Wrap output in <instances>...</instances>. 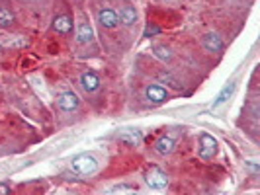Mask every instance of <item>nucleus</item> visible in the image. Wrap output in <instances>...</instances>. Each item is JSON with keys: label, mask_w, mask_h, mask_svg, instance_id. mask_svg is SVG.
<instances>
[{"label": "nucleus", "mask_w": 260, "mask_h": 195, "mask_svg": "<svg viewBox=\"0 0 260 195\" xmlns=\"http://www.w3.org/2000/svg\"><path fill=\"white\" fill-rule=\"evenodd\" d=\"M73 168L82 176H90L98 170V162L92 154H78L73 158Z\"/></svg>", "instance_id": "f257e3e1"}, {"label": "nucleus", "mask_w": 260, "mask_h": 195, "mask_svg": "<svg viewBox=\"0 0 260 195\" xmlns=\"http://www.w3.org/2000/svg\"><path fill=\"white\" fill-rule=\"evenodd\" d=\"M145 182L153 188V190H164L166 184H168V176L160 170V168H151L147 174H145Z\"/></svg>", "instance_id": "f03ea898"}, {"label": "nucleus", "mask_w": 260, "mask_h": 195, "mask_svg": "<svg viewBox=\"0 0 260 195\" xmlns=\"http://www.w3.org/2000/svg\"><path fill=\"white\" fill-rule=\"evenodd\" d=\"M215 152H217V141L208 133H202V137H200V158L209 160L215 156Z\"/></svg>", "instance_id": "7ed1b4c3"}, {"label": "nucleus", "mask_w": 260, "mask_h": 195, "mask_svg": "<svg viewBox=\"0 0 260 195\" xmlns=\"http://www.w3.org/2000/svg\"><path fill=\"white\" fill-rule=\"evenodd\" d=\"M117 137H119V141H123L125 145L131 146L141 145V141H143V133L139 129H123V131H119Z\"/></svg>", "instance_id": "20e7f679"}, {"label": "nucleus", "mask_w": 260, "mask_h": 195, "mask_svg": "<svg viewBox=\"0 0 260 195\" xmlns=\"http://www.w3.org/2000/svg\"><path fill=\"white\" fill-rule=\"evenodd\" d=\"M57 103L63 111H73V109L78 107V96L74 92H63L57 99Z\"/></svg>", "instance_id": "39448f33"}, {"label": "nucleus", "mask_w": 260, "mask_h": 195, "mask_svg": "<svg viewBox=\"0 0 260 195\" xmlns=\"http://www.w3.org/2000/svg\"><path fill=\"white\" fill-rule=\"evenodd\" d=\"M80 84H82V88H84L86 92H94V90L100 86V78H98L94 72H84V74L80 76Z\"/></svg>", "instance_id": "423d86ee"}, {"label": "nucleus", "mask_w": 260, "mask_h": 195, "mask_svg": "<svg viewBox=\"0 0 260 195\" xmlns=\"http://www.w3.org/2000/svg\"><path fill=\"white\" fill-rule=\"evenodd\" d=\"M98 18H100V24L104 26V28H115L117 26V14L113 12V10H110V8H104V10H100V14H98Z\"/></svg>", "instance_id": "0eeeda50"}, {"label": "nucleus", "mask_w": 260, "mask_h": 195, "mask_svg": "<svg viewBox=\"0 0 260 195\" xmlns=\"http://www.w3.org/2000/svg\"><path fill=\"white\" fill-rule=\"evenodd\" d=\"M145 96L149 101H153V103H160V101H164L168 94H166V90L164 88H160V86H149L147 90H145Z\"/></svg>", "instance_id": "6e6552de"}, {"label": "nucleus", "mask_w": 260, "mask_h": 195, "mask_svg": "<svg viewBox=\"0 0 260 195\" xmlns=\"http://www.w3.org/2000/svg\"><path fill=\"white\" fill-rule=\"evenodd\" d=\"M53 30L59 33H71L73 32V20L69 16H59L53 22Z\"/></svg>", "instance_id": "1a4fd4ad"}, {"label": "nucleus", "mask_w": 260, "mask_h": 195, "mask_svg": "<svg viewBox=\"0 0 260 195\" xmlns=\"http://www.w3.org/2000/svg\"><path fill=\"white\" fill-rule=\"evenodd\" d=\"M172 148H174V139H172L170 135H162L155 145V150L158 154H170Z\"/></svg>", "instance_id": "9d476101"}, {"label": "nucleus", "mask_w": 260, "mask_h": 195, "mask_svg": "<svg viewBox=\"0 0 260 195\" xmlns=\"http://www.w3.org/2000/svg\"><path fill=\"white\" fill-rule=\"evenodd\" d=\"M204 47L208 49V51L217 53V51L223 49V39L217 33H208V35H204Z\"/></svg>", "instance_id": "9b49d317"}, {"label": "nucleus", "mask_w": 260, "mask_h": 195, "mask_svg": "<svg viewBox=\"0 0 260 195\" xmlns=\"http://www.w3.org/2000/svg\"><path fill=\"white\" fill-rule=\"evenodd\" d=\"M117 20H121L123 24H133L135 20H137V12H135V8H131V6H123V8H119V16H117Z\"/></svg>", "instance_id": "f8f14e48"}, {"label": "nucleus", "mask_w": 260, "mask_h": 195, "mask_svg": "<svg viewBox=\"0 0 260 195\" xmlns=\"http://www.w3.org/2000/svg\"><path fill=\"white\" fill-rule=\"evenodd\" d=\"M92 37H94V30H92V26L90 24H80V28H78V41L80 43H88V41H92Z\"/></svg>", "instance_id": "ddd939ff"}, {"label": "nucleus", "mask_w": 260, "mask_h": 195, "mask_svg": "<svg viewBox=\"0 0 260 195\" xmlns=\"http://www.w3.org/2000/svg\"><path fill=\"white\" fill-rule=\"evenodd\" d=\"M235 92V82H229V84H225V88L219 92V96H217V99L213 101V107H217V105H221L223 101H227L229 99V96Z\"/></svg>", "instance_id": "4468645a"}, {"label": "nucleus", "mask_w": 260, "mask_h": 195, "mask_svg": "<svg viewBox=\"0 0 260 195\" xmlns=\"http://www.w3.org/2000/svg\"><path fill=\"white\" fill-rule=\"evenodd\" d=\"M106 195H137L135 190L131 186H117V188H111L110 192H106Z\"/></svg>", "instance_id": "2eb2a0df"}, {"label": "nucleus", "mask_w": 260, "mask_h": 195, "mask_svg": "<svg viewBox=\"0 0 260 195\" xmlns=\"http://www.w3.org/2000/svg\"><path fill=\"white\" fill-rule=\"evenodd\" d=\"M12 22H14L12 12H10L8 8H2V6H0V26H10Z\"/></svg>", "instance_id": "dca6fc26"}, {"label": "nucleus", "mask_w": 260, "mask_h": 195, "mask_svg": "<svg viewBox=\"0 0 260 195\" xmlns=\"http://www.w3.org/2000/svg\"><path fill=\"white\" fill-rule=\"evenodd\" d=\"M153 53H155L158 59H162V61H168V59L172 57V53H170L166 47H162V45H155V47H153Z\"/></svg>", "instance_id": "f3484780"}, {"label": "nucleus", "mask_w": 260, "mask_h": 195, "mask_svg": "<svg viewBox=\"0 0 260 195\" xmlns=\"http://www.w3.org/2000/svg\"><path fill=\"white\" fill-rule=\"evenodd\" d=\"M0 195H10V186L8 184H0Z\"/></svg>", "instance_id": "a211bd4d"}]
</instances>
